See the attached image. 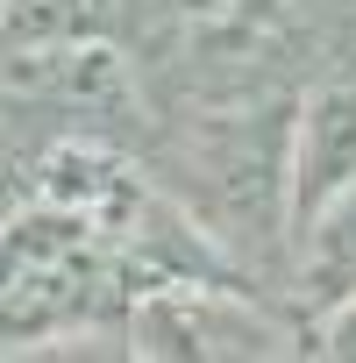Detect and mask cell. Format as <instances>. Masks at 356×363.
Wrapping results in <instances>:
<instances>
[{"label": "cell", "mask_w": 356, "mask_h": 363, "mask_svg": "<svg viewBox=\"0 0 356 363\" xmlns=\"http://www.w3.org/2000/svg\"><path fill=\"white\" fill-rule=\"evenodd\" d=\"M143 356H278L285 328L221 285H164L135 313Z\"/></svg>", "instance_id": "6da1fadb"}, {"label": "cell", "mask_w": 356, "mask_h": 363, "mask_svg": "<svg viewBox=\"0 0 356 363\" xmlns=\"http://www.w3.org/2000/svg\"><path fill=\"white\" fill-rule=\"evenodd\" d=\"M342 193H356V93H321L306 107V143L292 157V235H306Z\"/></svg>", "instance_id": "7a4b0ae2"}, {"label": "cell", "mask_w": 356, "mask_h": 363, "mask_svg": "<svg viewBox=\"0 0 356 363\" xmlns=\"http://www.w3.org/2000/svg\"><path fill=\"white\" fill-rule=\"evenodd\" d=\"M328 349H342V356H356V299L328 320Z\"/></svg>", "instance_id": "3957f363"}]
</instances>
